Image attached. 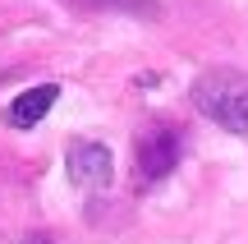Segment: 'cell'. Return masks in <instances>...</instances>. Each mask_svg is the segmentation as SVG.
Segmentation results:
<instances>
[{"mask_svg": "<svg viewBox=\"0 0 248 244\" xmlns=\"http://www.w3.org/2000/svg\"><path fill=\"white\" fill-rule=\"evenodd\" d=\"M74 9H129V14H147L142 0H64Z\"/></svg>", "mask_w": 248, "mask_h": 244, "instance_id": "obj_5", "label": "cell"}, {"mask_svg": "<svg viewBox=\"0 0 248 244\" xmlns=\"http://www.w3.org/2000/svg\"><path fill=\"white\" fill-rule=\"evenodd\" d=\"M184 157V134L175 125H156L147 134H138V147H133V180L138 184H156L166 180L170 171Z\"/></svg>", "mask_w": 248, "mask_h": 244, "instance_id": "obj_2", "label": "cell"}, {"mask_svg": "<svg viewBox=\"0 0 248 244\" xmlns=\"http://www.w3.org/2000/svg\"><path fill=\"white\" fill-rule=\"evenodd\" d=\"M18 244H55V240H51V235H42V230H28Z\"/></svg>", "mask_w": 248, "mask_h": 244, "instance_id": "obj_6", "label": "cell"}, {"mask_svg": "<svg viewBox=\"0 0 248 244\" xmlns=\"http://www.w3.org/2000/svg\"><path fill=\"white\" fill-rule=\"evenodd\" d=\"M0 244H5V240H0Z\"/></svg>", "mask_w": 248, "mask_h": 244, "instance_id": "obj_7", "label": "cell"}, {"mask_svg": "<svg viewBox=\"0 0 248 244\" xmlns=\"http://www.w3.org/2000/svg\"><path fill=\"white\" fill-rule=\"evenodd\" d=\"M55 97H60V88L55 83H37V88H28V92H18L14 101H9V111H5V120L14 129H32L37 120L46 115V111L55 106Z\"/></svg>", "mask_w": 248, "mask_h": 244, "instance_id": "obj_4", "label": "cell"}, {"mask_svg": "<svg viewBox=\"0 0 248 244\" xmlns=\"http://www.w3.org/2000/svg\"><path fill=\"white\" fill-rule=\"evenodd\" d=\"M193 106L230 134H248V74L207 69L202 79H193Z\"/></svg>", "mask_w": 248, "mask_h": 244, "instance_id": "obj_1", "label": "cell"}, {"mask_svg": "<svg viewBox=\"0 0 248 244\" xmlns=\"http://www.w3.org/2000/svg\"><path fill=\"white\" fill-rule=\"evenodd\" d=\"M64 166H69V180L78 189H88V194L110 189V175H115V157H110L106 143H74Z\"/></svg>", "mask_w": 248, "mask_h": 244, "instance_id": "obj_3", "label": "cell"}]
</instances>
